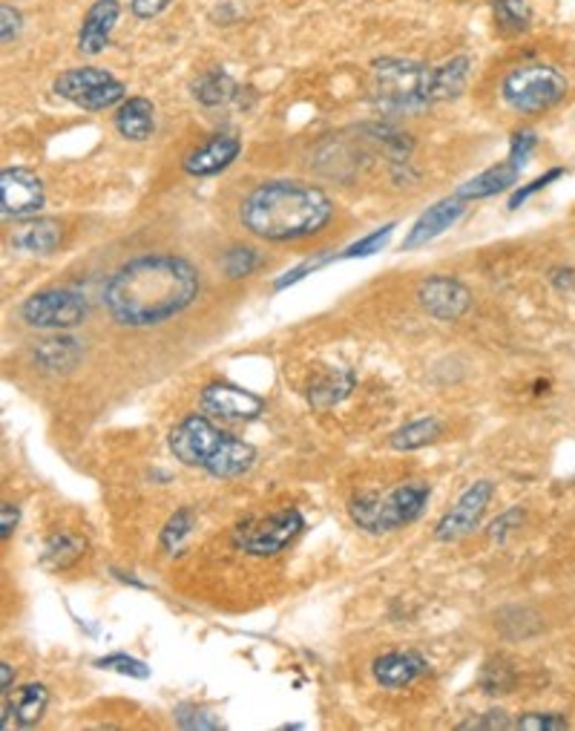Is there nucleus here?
Instances as JSON below:
<instances>
[{"label": "nucleus", "mask_w": 575, "mask_h": 731, "mask_svg": "<svg viewBox=\"0 0 575 731\" xmlns=\"http://www.w3.org/2000/svg\"><path fill=\"white\" fill-rule=\"evenodd\" d=\"M417 300H420V306L431 314V317H438V320H457V317H464L472 306V294L455 280V277H429V280L417 289Z\"/></svg>", "instance_id": "obj_12"}, {"label": "nucleus", "mask_w": 575, "mask_h": 731, "mask_svg": "<svg viewBox=\"0 0 575 731\" xmlns=\"http://www.w3.org/2000/svg\"><path fill=\"white\" fill-rule=\"evenodd\" d=\"M256 266H259V257H256V251L248 248V245H242V248H231L222 257V271L228 273L231 280H242V277H248Z\"/></svg>", "instance_id": "obj_30"}, {"label": "nucleus", "mask_w": 575, "mask_h": 731, "mask_svg": "<svg viewBox=\"0 0 575 731\" xmlns=\"http://www.w3.org/2000/svg\"><path fill=\"white\" fill-rule=\"evenodd\" d=\"M191 531H193V513L184 507V510H179V513L168 522V527L161 533V545L168 547V550H179L182 541L191 536Z\"/></svg>", "instance_id": "obj_31"}, {"label": "nucleus", "mask_w": 575, "mask_h": 731, "mask_svg": "<svg viewBox=\"0 0 575 731\" xmlns=\"http://www.w3.org/2000/svg\"><path fill=\"white\" fill-rule=\"evenodd\" d=\"M515 685V671H512L506 662H501V659H496V662H489L487 668H484V674H480V689L487 694H510V689Z\"/></svg>", "instance_id": "obj_29"}, {"label": "nucleus", "mask_w": 575, "mask_h": 731, "mask_svg": "<svg viewBox=\"0 0 575 731\" xmlns=\"http://www.w3.org/2000/svg\"><path fill=\"white\" fill-rule=\"evenodd\" d=\"M521 170L515 161H503V165H496V168L484 170V173H478L475 179H469L464 187H461V199H487V196H496V193H503L506 187H512L515 182H518Z\"/></svg>", "instance_id": "obj_18"}, {"label": "nucleus", "mask_w": 575, "mask_h": 731, "mask_svg": "<svg viewBox=\"0 0 575 731\" xmlns=\"http://www.w3.org/2000/svg\"><path fill=\"white\" fill-rule=\"evenodd\" d=\"M322 259H314V263H305V266H299V268H294V271H288L285 277H282L280 282H277V289H285V285H291V282H296V280H303V273H308V271H314V268L320 266Z\"/></svg>", "instance_id": "obj_42"}, {"label": "nucleus", "mask_w": 575, "mask_h": 731, "mask_svg": "<svg viewBox=\"0 0 575 731\" xmlns=\"http://www.w3.org/2000/svg\"><path fill=\"white\" fill-rule=\"evenodd\" d=\"M515 729L521 731H561L567 729V720L561 715H524L515 723Z\"/></svg>", "instance_id": "obj_34"}, {"label": "nucleus", "mask_w": 575, "mask_h": 731, "mask_svg": "<svg viewBox=\"0 0 575 731\" xmlns=\"http://www.w3.org/2000/svg\"><path fill=\"white\" fill-rule=\"evenodd\" d=\"M240 150H242L240 138L213 136L210 142H205L199 150H193V154L184 159V170H187L191 176H213V173L228 168V165L240 156Z\"/></svg>", "instance_id": "obj_16"}, {"label": "nucleus", "mask_w": 575, "mask_h": 731, "mask_svg": "<svg viewBox=\"0 0 575 731\" xmlns=\"http://www.w3.org/2000/svg\"><path fill=\"white\" fill-rule=\"evenodd\" d=\"M0 677H3V694H9V683L15 680V671H12V666H9V662H3V666H0Z\"/></svg>", "instance_id": "obj_45"}, {"label": "nucleus", "mask_w": 575, "mask_h": 731, "mask_svg": "<svg viewBox=\"0 0 575 731\" xmlns=\"http://www.w3.org/2000/svg\"><path fill=\"white\" fill-rule=\"evenodd\" d=\"M201 403H205V410H210L213 415H222V418H254L265 406L259 394L231 383L205 386Z\"/></svg>", "instance_id": "obj_13"}, {"label": "nucleus", "mask_w": 575, "mask_h": 731, "mask_svg": "<svg viewBox=\"0 0 575 731\" xmlns=\"http://www.w3.org/2000/svg\"><path fill=\"white\" fill-rule=\"evenodd\" d=\"M21 317L33 329H72L87 317V300L70 289L40 291L21 306Z\"/></svg>", "instance_id": "obj_9"}, {"label": "nucleus", "mask_w": 575, "mask_h": 731, "mask_svg": "<svg viewBox=\"0 0 575 731\" xmlns=\"http://www.w3.org/2000/svg\"><path fill=\"white\" fill-rule=\"evenodd\" d=\"M119 15H121L119 0H96V3L89 7L78 33V49L84 56H98V52H105V49L110 47L112 26H115Z\"/></svg>", "instance_id": "obj_14"}, {"label": "nucleus", "mask_w": 575, "mask_h": 731, "mask_svg": "<svg viewBox=\"0 0 575 731\" xmlns=\"http://www.w3.org/2000/svg\"><path fill=\"white\" fill-rule=\"evenodd\" d=\"M170 3H173V0H133L130 9H133V15L136 17H156L159 12H164Z\"/></svg>", "instance_id": "obj_40"}, {"label": "nucleus", "mask_w": 575, "mask_h": 731, "mask_svg": "<svg viewBox=\"0 0 575 731\" xmlns=\"http://www.w3.org/2000/svg\"><path fill=\"white\" fill-rule=\"evenodd\" d=\"M559 176H561V170H547V173H543L541 179H536V182H529V185L524 187V191H518V193H515V196H512L510 208H518L521 202L527 199V196H533V193H536V191H543V187L550 185V182H555V179H559Z\"/></svg>", "instance_id": "obj_37"}, {"label": "nucleus", "mask_w": 575, "mask_h": 731, "mask_svg": "<svg viewBox=\"0 0 575 731\" xmlns=\"http://www.w3.org/2000/svg\"><path fill=\"white\" fill-rule=\"evenodd\" d=\"M552 282L559 285V289H575V271L564 268V271H552Z\"/></svg>", "instance_id": "obj_44"}, {"label": "nucleus", "mask_w": 575, "mask_h": 731, "mask_svg": "<svg viewBox=\"0 0 575 731\" xmlns=\"http://www.w3.org/2000/svg\"><path fill=\"white\" fill-rule=\"evenodd\" d=\"M464 210H466V199H461V196H452V199H440L438 205H431L424 217L417 219L415 226H412L408 236L403 240V248L412 251V248H420V245H426V242H431L435 236H440V233L449 231V228L455 226Z\"/></svg>", "instance_id": "obj_15"}, {"label": "nucleus", "mask_w": 575, "mask_h": 731, "mask_svg": "<svg viewBox=\"0 0 575 731\" xmlns=\"http://www.w3.org/2000/svg\"><path fill=\"white\" fill-rule=\"evenodd\" d=\"M15 245L26 254H52L61 245V226L56 219H35L33 226L21 228Z\"/></svg>", "instance_id": "obj_22"}, {"label": "nucleus", "mask_w": 575, "mask_h": 731, "mask_svg": "<svg viewBox=\"0 0 575 731\" xmlns=\"http://www.w3.org/2000/svg\"><path fill=\"white\" fill-rule=\"evenodd\" d=\"M115 127L124 138L130 142H144V138L152 136V127H156V110L147 98H127L121 105L119 115H115Z\"/></svg>", "instance_id": "obj_19"}, {"label": "nucleus", "mask_w": 575, "mask_h": 731, "mask_svg": "<svg viewBox=\"0 0 575 731\" xmlns=\"http://www.w3.org/2000/svg\"><path fill=\"white\" fill-rule=\"evenodd\" d=\"M35 361L47 371H70L81 361V343L72 338H49L38 343Z\"/></svg>", "instance_id": "obj_21"}, {"label": "nucleus", "mask_w": 575, "mask_h": 731, "mask_svg": "<svg viewBox=\"0 0 575 731\" xmlns=\"http://www.w3.org/2000/svg\"><path fill=\"white\" fill-rule=\"evenodd\" d=\"M567 78L547 64H527L512 70L503 81V98L506 105L521 113H543L567 96Z\"/></svg>", "instance_id": "obj_6"}, {"label": "nucleus", "mask_w": 575, "mask_h": 731, "mask_svg": "<svg viewBox=\"0 0 575 731\" xmlns=\"http://www.w3.org/2000/svg\"><path fill=\"white\" fill-rule=\"evenodd\" d=\"M56 93L84 110H110L112 105L124 101V84L98 66H78L61 73L56 78Z\"/></svg>", "instance_id": "obj_7"}, {"label": "nucleus", "mask_w": 575, "mask_h": 731, "mask_svg": "<svg viewBox=\"0 0 575 731\" xmlns=\"http://www.w3.org/2000/svg\"><path fill=\"white\" fill-rule=\"evenodd\" d=\"M420 674H426V659L415 651H392L375 659L377 683L386 689H403Z\"/></svg>", "instance_id": "obj_17"}, {"label": "nucleus", "mask_w": 575, "mask_h": 731, "mask_svg": "<svg viewBox=\"0 0 575 731\" xmlns=\"http://www.w3.org/2000/svg\"><path fill=\"white\" fill-rule=\"evenodd\" d=\"M352 386H354L352 371L334 369V371H328L326 378H320L311 386L308 398H311L317 406H334V403H340L345 394L352 392Z\"/></svg>", "instance_id": "obj_26"}, {"label": "nucleus", "mask_w": 575, "mask_h": 731, "mask_svg": "<svg viewBox=\"0 0 575 731\" xmlns=\"http://www.w3.org/2000/svg\"><path fill=\"white\" fill-rule=\"evenodd\" d=\"M426 501H429V484L406 482L386 496H377V492L357 496L352 501V519L363 531L389 533L415 522L417 515L424 513Z\"/></svg>", "instance_id": "obj_5"}, {"label": "nucleus", "mask_w": 575, "mask_h": 731, "mask_svg": "<svg viewBox=\"0 0 575 731\" xmlns=\"http://www.w3.org/2000/svg\"><path fill=\"white\" fill-rule=\"evenodd\" d=\"M510 726L512 723L506 720L503 711H487L480 720H469V723H464L461 729H510Z\"/></svg>", "instance_id": "obj_39"}, {"label": "nucleus", "mask_w": 575, "mask_h": 731, "mask_svg": "<svg viewBox=\"0 0 575 731\" xmlns=\"http://www.w3.org/2000/svg\"><path fill=\"white\" fill-rule=\"evenodd\" d=\"M492 17H496L501 33L518 35L527 33L529 24H533V9H529L527 0H496Z\"/></svg>", "instance_id": "obj_25"}, {"label": "nucleus", "mask_w": 575, "mask_h": 731, "mask_svg": "<svg viewBox=\"0 0 575 731\" xmlns=\"http://www.w3.org/2000/svg\"><path fill=\"white\" fill-rule=\"evenodd\" d=\"M199 297V271L176 254L130 259L105 285V306L119 326H159Z\"/></svg>", "instance_id": "obj_1"}, {"label": "nucleus", "mask_w": 575, "mask_h": 731, "mask_svg": "<svg viewBox=\"0 0 575 731\" xmlns=\"http://www.w3.org/2000/svg\"><path fill=\"white\" fill-rule=\"evenodd\" d=\"M87 553V541L78 533L61 531L52 533L44 545V553H40V562L49 571H66L75 562H81V556Z\"/></svg>", "instance_id": "obj_20"}, {"label": "nucleus", "mask_w": 575, "mask_h": 731, "mask_svg": "<svg viewBox=\"0 0 575 731\" xmlns=\"http://www.w3.org/2000/svg\"><path fill=\"white\" fill-rule=\"evenodd\" d=\"M533 150H536V133H533V130H521V133L512 136L510 161H515L518 168H527V159Z\"/></svg>", "instance_id": "obj_35"}, {"label": "nucleus", "mask_w": 575, "mask_h": 731, "mask_svg": "<svg viewBox=\"0 0 575 731\" xmlns=\"http://www.w3.org/2000/svg\"><path fill=\"white\" fill-rule=\"evenodd\" d=\"M193 96L196 101H201L205 107H216L224 105V101H231L236 96V84L228 73L222 70H213V73H205L196 84H193Z\"/></svg>", "instance_id": "obj_24"}, {"label": "nucleus", "mask_w": 575, "mask_h": 731, "mask_svg": "<svg viewBox=\"0 0 575 731\" xmlns=\"http://www.w3.org/2000/svg\"><path fill=\"white\" fill-rule=\"evenodd\" d=\"M392 231H394V226H383L380 231L368 233V236H363L359 242H354L352 248L345 251L343 257H371V254H377V251L383 248L386 242L392 240Z\"/></svg>", "instance_id": "obj_32"}, {"label": "nucleus", "mask_w": 575, "mask_h": 731, "mask_svg": "<svg viewBox=\"0 0 575 731\" xmlns=\"http://www.w3.org/2000/svg\"><path fill=\"white\" fill-rule=\"evenodd\" d=\"M489 499H492V484L489 482L472 484L469 490L457 499V504L440 519L438 527H435V536H438L440 541L464 539L466 533H472L478 527L480 515H484V510L489 507Z\"/></svg>", "instance_id": "obj_11"}, {"label": "nucleus", "mask_w": 575, "mask_h": 731, "mask_svg": "<svg viewBox=\"0 0 575 731\" xmlns=\"http://www.w3.org/2000/svg\"><path fill=\"white\" fill-rule=\"evenodd\" d=\"M44 208V185L33 170L7 168L0 173V210L7 219L35 217Z\"/></svg>", "instance_id": "obj_10"}, {"label": "nucleus", "mask_w": 575, "mask_h": 731, "mask_svg": "<svg viewBox=\"0 0 575 731\" xmlns=\"http://www.w3.org/2000/svg\"><path fill=\"white\" fill-rule=\"evenodd\" d=\"M49 703V692L40 683L24 685L17 697L12 699V711H15V720L21 726H35L44 715V708Z\"/></svg>", "instance_id": "obj_27"}, {"label": "nucleus", "mask_w": 575, "mask_h": 731, "mask_svg": "<svg viewBox=\"0 0 575 731\" xmlns=\"http://www.w3.org/2000/svg\"><path fill=\"white\" fill-rule=\"evenodd\" d=\"M440 432H443V426L435 418L415 421V424L403 426V429H397L392 435V447L394 450H420V447L431 443L435 438H440Z\"/></svg>", "instance_id": "obj_28"}, {"label": "nucleus", "mask_w": 575, "mask_h": 731, "mask_svg": "<svg viewBox=\"0 0 575 731\" xmlns=\"http://www.w3.org/2000/svg\"><path fill=\"white\" fill-rule=\"evenodd\" d=\"M521 510H510V513H503L501 519H498V522H492V527H489V536H492V539L496 541H501L503 536H506V533H510V527L512 524H518L521 522Z\"/></svg>", "instance_id": "obj_41"}, {"label": "nucleus", "mask_w": 575, "mask_h": 731, "mask_svg": "<svg viewBox=\"0 0 575 731\" xmlns=\"http://www.w3.org/2000/svg\"><path fill=\"white\" fill-rule=\"evenodd\" d=\"M0 17H3V44H12L17 38V33H21V12L9 7V3H3L0 7Z\"/></svg>", "instance_id": "obj_38"}, {"label": "nucleus", "mask_w": 575, "mask_h": 731, "mask_svg": "<svg viewBox=\"0 0 575 731\" xmlns=\"http://www.w3.org/2000/svg\"><path fill=\"white\" fill-rule=\"evenodd\" d=\"M334 217V205L320 187L305 182H268L248 193L240 219L254 236L271 242H291L314 236Z\"/></svg>", "instance_id": "obj_2"}, {"label": "nucleus", "mask_w": 575, "mask_h": 731, "mask_svg": "<svg viewBox=\"0 0 575 731\" xmlns=\"http://www.w3.org/2000/svg\"><path fill=\"white\" fill-rule=\"evenodd\" d=\"M17 524V507L15 504H3V522H0V533H3V539L12 536Z\"/></svg>", "instance_id": "obj_43"}, {"label": "nucleus", "mask_w": 575, "mask_h": 731, "mask_svg": "<svg viewBox=\"0 0 575 731\" xmlns=\"http://www.w3.org/2000/svg\"><path fill=\"white\" fill-rule=\"evenodd\" d=\"M303 524V515L296 510H280L268 519H254V522L242 524L233 541L250 556H273L299 536Z\"/></svg>", "instance_id": "obj_8"}, {"label": "nucleus", "mask_w": 575, "mask_h": 731, "mask_svg": "<svg viewBox=\"0 0 575 731\" xmlns=\"http://www.w3.org/2000/svg\"><path fill=\"white\" fill-rule=\"evenodd\" d=\"M176 720L182 729H219V720L208 717L205 711H199V708L182 706L176 711Z\"/></svg>", "instance_id": "obj_36"}, {"label": "nucleus", "mask_w": 575, "mask_h": 731, "mask_svg": "<svg viewBox=\"0 0 575 731\" xmlns=\"http://www.w3.org/2000/svg\"><path fill=\"white\" fill-rule=\"evenodd\" d=\"M375 105L389 115L420 113L435 101V70L417 61L380 58L375 64Z\"/></svg>", "instance_id": "obj_4"}, {"label": "nucleus", "mask_w": 575, "mask_h": 731, "mask_svg": "<svg viewBox=\"0 0 575 731\" xmlns=\"http://www.w3.org/2000/svg\"><path fill=\"white\" fill-rule=\"evenodd\" d=\"M472 61L466 56L452 58L449 64L435 70V101H449L464 93L466 78H469Z\"/></svg>", "instance_id": "obj_23"}, {"label": "nucleus", "mask_w": 575, "mask_h": 731, "mask_svg": "<svg viewBox=\"0 0 575 731\" xmlns=\"http://www.w3.org/2000/svg\"><path fill=\"white\" fill-rule=\"evenodd\" d=\"M98 668H110V671H119V674L136 677V680H144V677H150V668L144 666L142 659L124 657V654H112V657L98 659Z\"/></svg>", "instance_id": "obj_33"}, {"label": "nucleus", "mask_w": 575, "mask_h": 731, "mask_svg": "<svg viewBox=\"0 0 575 731\" xmlns=\"http://www.w3.org/2000/svg\"><path fill=\"white\" fill-rule=\"evenodd\" d=\"M170 450L182 464L199 466L216 478H233L248 473L256 461L250 443L236 441L201 415H191L170 432Z\"/></svg>", "instance_id": "obj_3"}]
</instances>
